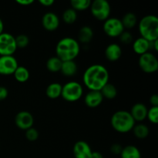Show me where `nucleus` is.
Returning a JSON list of instances; mask_svg holds the SVG:
<instances>
[{
  "mask_svg": "<svg viewBox=\"0 0 158 158\" xmlns=\"http://www.w3.org/2000/svg\"><path fill=\"white\" fill-rule=\"evenodd\" d=\"M109 72L104 66L94 64L85 70L83 77V83L89 90L100 91L108 83Z\"/></svg>",
  "mask_w": 158,
  "mask_h": 158,
  "instance_id": "f257e3e1",
  "label": "nucleus"
},
{
  "mask_svg": "<svg viewBox=\"0 0 158 158\" xmlns=\"http://www.w3.org/2000/svg\"><path fill=\"white\" fill-rule=\"evenodd\" d=\"M80 46L78 42L71 37L61 39L56 46V56L63 62L74 60L79 56Z\"/></svg>",
  "mask_w": 158,
  "mask_h": 158,
  "instance_id": "f03ea898",
  "label": "nucleus"
},
{
  "mask_svg": "<svg viewBox=\"0 0 158 158\" xmlns=\"http://www.w3.org/2000/svg\"><path fill=\"white\" fill-rule=\"evenodd\" d=\"M142 38L148 42L158 40V19L156 15H148L140 19L138 26Z\"/></svg>",
  "mask_w": 158,
  "mask_h": 158,
  "instance_id": "7ed1b4c3",
  "label": "nucleus"
},
{
  "mask_svg": "<svg viewBox=\"0 0 158 158\" xmlns=\"http://www.w3.org/2000/svg\"><path fill=\"white\" fill-rule=\"evenodd\" d=\"M111 126L117 132L125 134L131 131L135 126V120L130 112L126 110H118L111 117Z\"/></svg>",
  "mask_w": 158,
  "mask_h": 158,
  "instance_id": "20e7f679",
  "label": "nucleus"
},
{
  "mask_svg": "<svg viewBox=\"0 0 158 158\" xmlns=\"http://www.w3.org/2000/svg\"><path fill=\"white\" fill-rule=\"evenodd\" d=\"M83 93V86L80 83L76 81H71L63 86L61 97L66 101L76 102L81 98Z\"/></svg>",
  "mask_w": 158,
  "mask_h": 158,
  "instance_id": "39448f33",
  "label": "nucleus"
},
{
  "mask_svg": "<svg viewBox=\"0 0 158 158\" xmlns=\"http://www.w3.org/2000/svg\"><path fill=\"white\" fill-rule=\"evenodd\" d=\"M89 8L93 16L100 21H105L110 15V5L106 0H95L91 2Z\"/></svg>",
  "mask_w": 158,
  "mask_h": 158,
  "instance_id": "423d86ee",
  "label": "nucleus"
},
{
  "mask_svg": "<svg viewBox=\"0 0 158 158\" xmlns=\"http://www.w3.org/2000/svg\"><path fill=\"white\" fill-rule=\"evenodd\" d=\"M17 49L15 38L8 32L0 34V56H12Z\"/></svg>",
  "mask_w": 158,
  "mask_h": 158,
  "instance_id": "0eeeda50",
  "label": "nucleus"
},
{
  "mask_svg": "<svg viewBox=\"0 0 158 158\" xmlns=\"http://www.w3.org/2000/svg\"><path fill=\"white\" fill-rule=\"evenodd\" d=\"M138 63L140 69L146 73H153L158 69V60L151 52H148L140 56Z\"/></svg>",
  "mask_w": 158,
  "mask_h": 158,
  "instance_id": "6e6552de",
  "label": "nucleus"
},
{
  "mask_svg": "<svg viewBox=\"0 0 158 158\" xmlns=\"http://www.w3.org/2000/svg\"><path fill=\"white\" fill-rule=\"evenodd\" d=\"M122 22L118 18H108L104 21L103 24V31L108 36L119 37L122 32L124 31Z\"/></svg>",
  "mask_w": 158,
  "mask_h": 158,
  "instance_id": "1a4fd4ad",
  "label": "nucleus"
},
{
  "mask_svg": "<svg viewBox=\"0 0 158 158\" xmlns=\"http://www.w3.org/2000/svg\"><path fill=\"white\" fill-rule=\"evenodd\" d=\"M18 66V61L13 56H0V75H13Z\"/></svg>",
  "mask_w": 158,
  "mask_h": 158,
  "instance_id": "9d476101",
  "label": "nucleus"
},
{
  "mask_svg": "<svg viewBox=\"0 0 158 158\" xmlns=\"http://www.w3.org/2000/svg\"><path fill=\"white\" fill-rule=\"evenodd\" d=\"M34 118L32 114L28 111H20L15 115V123L20 130L26 131L32 127Z\"/></svg>",
  "mask_w": 158,
  "mask_h": 158,
  "instance_id": "9b49d317",
  "label": "nucleus"
},
{
  "mask_svg": "<svg viewBox=\"0 0 158 158\" xmlns=\"http://www.w3.org/2000/svg\"><path fill=\"white\" fill-rule=\"evenodd\" d=\"M42 24L46 30L53 32L60 26V19L54 12H46L42 19Z\"/></svg>",
  "mask_w": 158,
  "mask_h": 158,
  "instance_id": "f8f14e48",
  "label": "nucleus"
},
{
  "mask_svg": "<svg viewBox=\"0 0 158 158\" xmlns=\"http://www.w3.org/2000/svg\"><path fill=\"white\" fill-rule=\"evenodd\" d=\"M73 154L75 158H90L92 150L89 145L83 140H79L73 146Z\"/></svg>",
  "mask_w": 158,
  "mask_h": 158,
  "instance_id": "ddd939ff",
  "label": "nucleus"
},
{
  "mask_svg": "<svg viewBox=\"0 0 158 158\" xmlns=\"http://www.w3.org/2000/svg\"><path fill=\"white\" fill-rule=\"evenodd\" d=\"M103 100L100 91L89 90L86 94L84 98V102L88 107L96 108L100 106Z\"/></svg>",
  "mask_w": 158,
  "mask_h": 158,
  "instance_id": "4468645a",
  "label": "nucleus"
},
{
  "mask_svg": "<svg viewBox=\"0 0 158 158\" xmlns=\"http://www.w3.org/2000/svg\"><path fill=\"white\" fill-rule=\"evenodd\" d=\"M148 110V107L143 103H137L132 106L130 114L132 116L135 122H141L147 118Z\"/></svg>",
  "mask_w": 158,
  "mask_h": 158,
  "instance_id": "2eb2a0df",
  "label": "nucleus"
},
{
  "mask_svg": "<svg viewBox=\"0 0 158 158\" xmlns=\"http://www.w3.org/2000/svg\"><path fill=\"white\" fill-rule=\"evenodd\" d=\"M122 56L121 47L117 43H111L105 49V56L109 61L116 62Z\"/></svg>",
  "mask_w": 158,
  "mask_h": 158,
  "instance_id": "dca6fc26",
  "label": "nucleus"
},
{
  "mask_svg": "<svg viewBox=\"0 0 158 158\" xmlns=\"http://www.w3.org/2000/svg\"><path fill=\"white\" fill-rule=\"evenodd\" d=\"M133 49L135 53L141 56L150 50V43L142 37L137 38L133 43Z\"/></svg>",
  "mask_w": 158,
  "mask_h": 158,
  "instance_id": "f3484780",
  "label": "nucleus"
},
{
  "mask_svg": "<svg viewBox=\"0 0 158 158\" xmlns=\"http://www.w3.org/2000/svg\"><path fill=\"white\" fill-rule=\"evenodd\" d=\"M77 70H78V67H77V63L74 62V60L63 62L61 69H60L62 73L68 77H73L77 73Z\"/></svg>",
  "mask_w": 158,
  "mask_h": 158,
  "instance_id": "a211bd4d",
  "label": "nucleus"
},
{
  "mask_svg": "<svg viewBox=\"0 0 158 158\" xmlns=\"http://www.w3.org/2000/svg\"><path fill=\"white\" fill-rule=\"evenodd\" d=\"M120 155L121 158H141L140 150L134 145H128L123 148Z\"/></svg>",
  "mask_w": 158,
  "mask_h": 158,
  "instance_id": "6ab92c4d",
  "label": "nucleus"
},
{
  "mask_svg": "<svg viewBox=\"0 0 158 158\" xmlns=\"http://www.w3.org/2000/svg\"><path fill=\"white\" fill-rule=\"evenodd\" d=\"M62 86L59 83H52L47 86L46 89V94L49 99H57L61 97Z\"/></svg>",
  "mask_w": 158,
  "mask_h": 158,
  "instance_id": "aec40b11",
  "label": "nucleus"
},
{
  "mask_svg": "<svg viewBox=\"0 0 158 158\" xmlns=\"http://www.w3.org/2000/svg\"><path fill=\"white\" fill-rule=\"evenodd\" d=\"M94 37V31L89 26H83L78 33L79 41L82 43H89Z\"/></svg>",
  "mask_w": 158,
  "mask_h": 158,
  "instance_id": "412c9836",
  "label": "nucleus"
},
{
  "mask_svg": "<svg viewBox=\"0 0 158 158\" xmlns=\"http://www.w3.org/2000/svg\"><path fill=\"white\" fill-rule=\"evenodd\" d=\"M15 80L19 83H26L29 79V71L25 66H18L13 73Z\"/></svg>",
  "mask_w": 158,
  "mask_h": 158,
  "instance_id": "4be33fe9",
  "label": "nucleus"
},
{
  "mask_svg": "<svg viewBox=\"0 0 158 158\" xmlns=\"http://www.w3.org/2000/svg\"><path fill=\"white\" fill-rule=\"evenodd\" d=\"M102 96L103 98L108 99V100H113L115 98L117 95V89L114 85L112 83H106L102 89L100 90Z\"/></svg>",
  "mask_w": 158,
  "mask_h": 158,
  "instance_id": "5701e85b",
  "label": "nucleus"
},
{
  "mask_svg": "<svg viewBox=\"0 0 158 158\" xmlns=\"http://www.w3.org/2000/svg\"><path fill=\"white\" fill-rule=\"evenodd\" d=\"M121 20L122 24H123L124 29H132L137 25V16L132 12H127L123 15V19Z\"/></svg>",
  "mask_w": 158,
  "mask_h": 158,
  "instance_id": "b1692460",
  "label": "nucleus"
},
{
  "mask_svg": "<svg viewBox=\"0 0 158 158\" xmlns=\"http://www.w3.org/2000/svg\"><path fill=\"white\" fill-rule=\"evenodd\" d=\"M63 61L57 56H52L46 62V68L52 73H57L60 71Z\"/></svg>",
  "mask_w": 158,
  "mask_h": 158,
  "instance_id": "393cba45",
  "label": "nucleus"
},
{
  "mask_svg": "<svg viewBox=\"0 0 158 158\" xmlns=\"http://www.w3.org/2000/svg\"><path fill=\"white\" fill-rule=\"evenodd\" d=\"M132 131L134 136L138 139H145L149 135V128L143 123L135 125Z\"/></svg>",
  "mask_w": 158,
  "mask_h": 158,
  "instance_id": "a878e982",
  "label": "nucleus"
},
{
  "mask_svg": "<svg viewBox=\"0 0 158 158\" xmlns=\"http://www.w3.org/2000/svg\"><path fill=\"white\" fill-rule=\"evenodd\" d=\"M72 9L75 11H83L90 7V0H71Z\"/></svg>",
  "mask_w": 158,
  "mask_h": 158,
  "instance_id": "bb28decb",
  "label": "nucleus"
},
{
  "mask_svg": "<svg viewBox=\"0 0 158 158\" xmlns=\"http://www.w3.org/2000/svg\"><path fill=\"white\" fill-rule=\"evenodd\" d=\"M77 19V12L73 9H67L63 13V20L66 24H73Z\"/></svg>",
  "mask_w": 158,
  "mask_h": 158,
  "instance_id": "cd10ccee",
  "label": "nucleus"
},
{
  "mask_svg": "<svg viewBox=\"0 0 158 158\" xmlns=\"http://www.w3.org/2000/svg\"><path fill=\"white\" fill-rule=\"evenodd\" d=\"M147 118L151 123L157 124L158 123V106H152L148 110Z\"/></svg>",
  "mask_w": 158,
  "mask_h": 158,
  "instance_id": "c85d7f7f",
  "label": "nucleus"
},
{
  "mask_svg": "<svg viewBox=\"0 0 158 158\" xmlns=\"http://www.w3.org/2000/svg\"><path fill=\"white\" fill-rule=\"evenodd\" d=\"M15 38L17 48H25L29 45V39L26 35L21 34V35H17Z\"/></svg>",
  "mask_w": 158,
  "mask_h": 158,
  "instance_id": "c756f323",
  "label": "nucleus"
},
{
  "mask_svg": "<svg viewBox=\"0 0 158 158\" xmlns=\"http://www.w3.org/2000/svg\"><path fill=\"white\" fill-rule=\"evenodd\" d=\"M26 137L29 141H35L39 137V132L35 128H29L26 131Z\"/></svg>",
  "mask_w": 158,
  "mask_h": 158,
  "instance_id": "7c9ffc66",
  "label": "nucleus"
},
{
  "mask_svg": "<svg viewBox=\"0 0 158 158\" xmlns=\"http://www.w3.org/2000/svg\"><path fill=\"white\" fill-rule=\"evenodd\" d=\"M120 41L123 44H130L133 42V35L132 34L127 31H123L121 35L119 36Z\"/></svg>",
  "mask_w": 158,
  "mask_h": 158,
  "instance_id": "2f4dec72",
  "label": "nucleus"
},
{
  "mask_svg": "<svg viewBox=\"0 0 158 158\" xmlns=\"http://www.w3.org/2000/svg\"><path fill=\"white\" fill-rule=\"evenodd\" d=\"M122 150H123V147L120 144H119V143H114V144H113L110 148L111 152L114 154H116V155L120 154Z\"/></svg>",
  "mask_w": 158,
  "mask_h": 158,
  "instance_id": "473e14b6",
  "label": "nucleus"
},
{
  "mask_svg": "<svg viewBox=\"0 0 158 158\" xmlns=\"http://www.w3.org/2000/svg\"><path fill=\"white\" fill-rule=\"evenodd\" d=\"M8 94H9L8 89L5 86H0V101L6 100L8 97Z\"/></svg>",
  "mask_w": 158,
  "mask_h": 158,
  "instance_id": "72a5a7b5",
  "label": "nucleus"
},
{
  "mask_svg": "<svg viewBox=\"0 0 158 158\" xmlns=\"http://www.w3.org/2000/svg\"><path fill=\"white\" fill-rule=\"evenodd\" d=\"M150 103L152 106H158V96L157 94H154L150 98Z\"/></svg>",
  "mask_w": 158,
  "mask_h": 158,
  "instance_id": "f704fd0d",
  "label": "nucleus"
},
{
  "mask_svg": "<svg viewBox=\"0 0 158 158\" xmlns=\"http://www.w3.org/2000/svg\"><path fill=\"white\" fill-rule=\"evenodd\" d=\"M39 2L43 6H46V7H49L51 6L52 4H54L55 2L53 0H39Z\"/></svg>",
  "mask_w": 158,
  "mask_h": 158,
  "instance_id": "c9c22d12",
  "label": "nucleus"
},
{
  "mask_svg": "<svg viewBox=\"0 0 158 158\" xmlns=\"http://www.w3.org/2000/svg\"><path fill=\"white\" fill-rule=\"evenodd\" d=\"M15 2H16L18 4L21 5V6H30L31 4H32V3L34 2L33 0H16Z\"/></svg>",
  "mask_w": 158,
  "mask_h": 158,
  "instance_id": "e433bc0d",
  "label": "nucleus"
},
{
  "mask_svg": "<svg viewBox=\"0 0 158 158\" xmlns=\"http://www.w3.org/2000/svg\"><path fill=\"white\" fill-rule=\"evenodd\" d=\"M150 43V49H154V50H158V40L155 41L149 42Z\"/></svg>",
  "mask_w": 158,
  "mask_h": 158,
  "instance_id": "4c0bfd02",
  "label": "nucleus"
},
{
  "mask_svg": "<svg viewBox=\"0 0 158 158\" xmlns=\"http://www.w3.org/2000/svg\"><path fill=\"white\" fill-rule=\"evenodd\" d=\"M90 158H103V157L101 153L97 152V151H93Z\"/></svg>",
  "mask_w": 158,
  "mask_h": 158,
  "instance_id": "58836bf2",
  "label": "nucleus"
},
{
  "mask_svg": "<svg viewBox=\"0 0 158 158\" xmlns=\"http://www.w3.org/2000/svg\"><path fill=\"white\" fill-rule=\"evenodd\" d=\"M3 29H4V23H3L2 20L0 19V34L3 32Z\"/></svg>",
  "mask_w": 158,
  "mask_h": 158,
  "instance_id": "ea45409f",
  "label": "nucleus"
}]
</instances>
